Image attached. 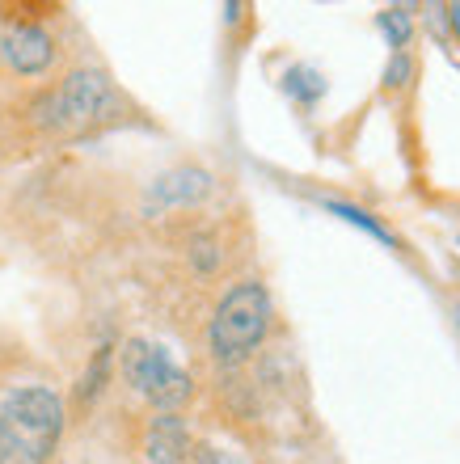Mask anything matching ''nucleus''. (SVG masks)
I'll list each match as a JSON object with an SVG mask.
<instances>
[{
  "mask_svg": "<svg viewBox=\"0 0 460 464\" xmlns=\"http://www.w3.org/2000/svg\"><path fill=\"white\" fill-rule=\"evenodd\" d=\"M0 430L9 440V456H17L22 464H47L64 430V401L43 384L5 392Z\"/></svg>",
  "mask_w": 460,
  "mask_h": 464,
  "instance_id": "obj_1",
  "label": "nucleus"
},
{
  "mask_svg": "<svg viewBox=\"0 0 460 464\" xmlns=\"http://www.w3.org/2000/svg\"><path fill=\"white\" fill-rule=\"evenodd\" d=\"M270 325V295L262 283H237L224 300H220L216 317H211V354L220 363H241L267 338Z\"/></svg>",
  "mask_w": 460,
  "mask_h": 464,
  "instance_id": "obj_2",
  "label": "nucleus"
},
{
  "mask_svg": "<svg viewBox=\"0 0 460 464\" xmlns=\"http://www.w3.org/2000/svg\"><path fill=\"white\" fill-rule=\"evenodd\" d=\"M122 376L140 397H148L152 405H161L165 414H173L178 405L191 397V376L170 359V351L148 338H132L122 351Z\"/></svg>",
  "mask_w": 460,
  "mask_h": 464,
  "instance_id": "obj_3",
  "label": "nucleus"
},
{
  "mask_svg": "<svg viewBox=\"0 0 460 464\" xmlns=\"http://www.w3.org/2000/svg\"><path fill=\"white\" fill-rule=\"evenodd\" d=\"M38 114L55 131H85V127L114 114V89L102 72H73L38 106Z\"/></svg>",
  "mask_w": 460,
  "mask_h": 464,
  "instance_id": "obj_4",
  "label": "nucleus"
},
{
  "mask_svg": "<svg viewBox=\"0 0 460 464\" xmlns=\"http://www.w3.org/2000/svg\"><path fill=\"white\" fill-rule=\"evenodd\" d=\"M0 55H5V63H9L13 72L38 76V72H47L51 60H55V43L38 25H13L9 34L0 38Z\"/></svg>",
  "mask_w": 460,
  "mask_h": 464,
  "instance_id": "obj_5",
  "label": "nucleus"
},
{
  "mask_svg": "<svg viewBox=\"0 0 460 464\" xmlns=\"http://www.w3.org/2000/svg\"><path fill=\"white\" fill-rule=\"evenodd\" d=\"M211 190V178L203 169H173L165 173L152 195H148V208L161 211V208H182V203H199V198Z\"/></svg>",
  "mask_w": 460,
  "mask_h": 464,
  "instance_id": "obj_6",
  "label": "nucleus"
},
{
  "mask_svg": "<svg viewBox=\"0 0 460 464\" xmlns=\"http://www.w3.org/2000/svg\"><path fill=\"white\" fill-rule=\"evenodd\" d=\"M144 448H148V460H152V464H182L186 452H191V435H186L182 418H178V414L152 418Z\"/></svg>",
  "mask_w": 460,
  "mask_h": 464,
  "instance_id": "obj_7",
  "label": "nucleus"
},
{
  "mask_svg": "<svg viewBox=\"0 0 460 464\" xmlns=\"http://www.w3.org/2000/svg\"><path fill=\"white\" fill-rule=\"evenodd\" d=\"M283 85H288L291 98L317 102L321 98V89H326V81H321V72H313V68H291V72L283 76Z\"/></svg>",
  "mask_w": 460,
  "mask_h": 464,
  "instance_id": "obj_8",
  "label": "nucleus"
},
{
  "mask_svg": "<svg viewBox=\"0 0 460 464\" xmlns=\"http://www.w3.org/2000/svg\"><path fill=\"white\" fill-rule=\"evenodd\" d=\"M329 211H334V216H342V220H347V224H359V228H364V232H372L376 241L393 245V232H388V228H380V224H376L372 216H367V211L351 208V203H329Z\"/></svg>",
  "mask_w": 460,
  "mask_h": 464,
  "instance_id": "obj_9",
  "label": "nucleus"
},
{
  "mask_svg": "<svg viewBox=\"0 0 460 464\" xmlns=\"http://www.w3.org/2000/svg\"><path fill=\"white\" fill-rule=\"evenodd\" d=\"M380 30H385V34L401 47V43L410 38V13H406V9H388L385 17H380Z\"/></svg>",
  "mask_w": 460,
  "mask_h": 464,
  "instance_id": "obj_10",
  "label": "nucleus"
},
{
  "mask_svg": "<svg viewBox=\"0 0 460 464\" xmlns=\"http://www.w3.org/2000/svg\"><path fill=\"white\" fill-rule=\"evenodd\" d=\"M199 464H241L232 452H224V448H203L199 452Z\"/></svg>",
  "mask_w": 460,
  "mask_h": 464,
  "instance_id": "obj_11",
  "label": "nucleus"
},
{
  "mask_svg": "<svg viewBox=\"0 0 460 464\" xmlns=\"http://www.w3.org/2000/svg\"><path fill=\"white\" fill-rule=\"evenodd\" d=\"M406 72H410V63H406V60H397V63H393V68H388V76H393V81H401V76H406Z\"/></svg>",
  "mask_w": 460,
  "mask_h": 464,
  "instance_id": "obj_12",
  "label": "nucleus"
},
{
  "mask_svg": "<svg viewBox=\"0 0 460 464\" xmlns=\"http://www.w3.org/2000/svg\"><path fill=\"white\" fill-rule=\"evenodd\" d=\"M9 460V440H5V430H0V464Z\"/></svg>",
  "mask_w": 460,
  "mask_h": 464,
  "instance_id": "obj_13",
  "label": "nucleus"
},
{
  "mask_svg": "<svg viewBox=\"0 0 460 464\" xmlns=\"http://www.w3.org/2000/svg\"><path fill=\"white\" fill-rule=\"evenodd\" d=\"M452 25H456V34H460V5H452Z\"/></svg>",
  "mask_w": 460,
  "mask_h": 464,
  "instance_id": "obj_14",
  "label": "nucleus"
}]
</instances>
